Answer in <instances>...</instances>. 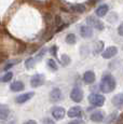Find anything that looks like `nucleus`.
Masks as SVG:
<instances>
[{"instance_id": "obj_1", "label": "nucleus", "mask_w": 123, "mask_h": 124, "mask_svg": "<svg viewBox=\"0 0 123 124\" xmlns=\"http://www.w3.org/2000/svg\"><path fill=\"white\" fill-rule=\"evenodd\" d=\"M117 86V82H115V79L112 77L109 73H106L101 77L100 83H99V90L103 93H111L113 90Z\"/></svg>"}, {"instance_id": "obj_2", "label": "nucleus", "mask_w": 123, "mask_h": 124, "mask_svg": "<svg viewBox=\"0 0 123 124\" xmlns=\"http://www.w3.org/2000/svg\"><path fill=\"white\" fill-rule=\"evenodd\" d=\"M106 101V98L104 95L101 94H96V93H93L89 96V102L94 107H101L104 106Z\"/></svg>"}, {"instance_id": "obj_3", "label": "nucleus", "mask_w": 123, "mask_h": 124, "mask_svg": "<svg viewBox=\"0 0 123 124\" xmlns=\"http://www.w3.org/2000/svg\"><path fill=\"white\" fill-rule=\"evenodd\" d=\"M86 24L97 30H103L105 28L104 23L98 17H96V16H89V17H86Z\"/></svg>"}, {"instance_id": "obj_4", "label": "nucleus", "mask_w": 123, "mask_h": 124, "mask_svg": "<svg viewBox=\"0 0 123 124\" xmlns=\"http://www.w3.org/2000/svg\"><path fill=\"white\" fill-rule=\"evenodd\" d=\"M70 98L75 102H80L83 99V91L78 86L74 87L71 90V92H70Z\"/></svg>"}, {"instance_id": "obj_5", "label": "nucleus", "mask_w": 123, "mask_h": 124, "mask_svg": "<svg viewBox=\"0 0 123 124\" xmlns=\"http://www.w3.org/2000/svg\"><path fill=\"white\" fill-rule=\"evenodd\" d=\"M44 76L41 73H36L30 78V85L31 87H39L44 83Z\"/></svg>"}, {"instance_id": "obj_6", "label": "nucleus", "mask_w": 123, "mask_h": 124, "mask_svg": "<svg viewBox=\"0 0 123 124\" xmlns=\"http://www.w3.org/2000/svg\"><path fill=\"white\" fill-rule=\"evenodd\" d=\"M51 113H52V116H53L55 120H62V119H64V116H65L66 110L63 108V107L56 106V107H53V108H52Z\"/></svg>"}, {"instance_id": "obj_7", "label": "nucleus", "mask_w": 123, "mask_h": 124, "mask_svg": "<svg viewBox=\"0 0 123 124\" xmlns=\"http://www.w3.org/2000/svg\"><path fill=\"white\" fill-rule=\"evenodd\" d=\"M118 54V47L117 46H108L107 49L104 50V52L101 53V56L105 59L112 58L113 56H115Z\"/></svg>"}, {"instance_id": "obj_8", "label": "nucleus", "mask_w": 123, "mask_h": 124, "mask_svg": "<svg viewBox=\"0 0 123 124\" xmlns=\"http://www.w3.org/2000/svg\"><path fill=\"white\" fill-rule=\"evenodd\" d=\"M62 98H63V93L58 87H55L50 92V99L52 102H58Z\"/></svg>"}, {"instance_id": "obj_9", "label": "nucleus", "mask_w": 123, "mask_h": 124, "mask_svg": "<svg viewBox=\"0 0 123 124\" xmlns=\"http://www.w3.org/2000/svg\"><path fill=\"white\" fill-rule=\"evenodd\" d=\"M35 96V93L34 92H27V93H24V94H21L16 97L15 101L17 104H25L26 101H28L29 99H31L32 97Z\"/></svg>"}, {"instance_id": "obj_10", "label": "nucleus", "mask_w": 123, "mask_h": 124, "mask_svg": "<svg viewBox=\"0 0 123 124\" xmlns=\"http://www.w3.org/2000/svg\"><path fill=\"white\" fill-rule=\"evenodd\" d=\"M80 36L84 39H87V38H91L93 36V29H92L91 26L89 25H84L80 28Z\"/></svg>"}, {"instance_id": "obj_11", "label": "nucleus", "mask_w": 123, "mask_h": 124, "mask_svg": "<svg viewBox=\"0 0 123 124\" xmlns=\"http://www.w3.org/2000/svg\"><path fill=\"white\" fill-rule=\"evenodd\" d=\"M81 114H82V108L80 106L71 107L67 112V116L69 118H79V116H81Z\"/></svg>"}, {"instance_id": "obj_12", "label": "nucleus", "mask_w": 123, "mask_h": 124, "mask_svg": "<svg viewBox=\"0 0 123 124\" xmlns=\"http://www.w3.org/2000/svg\"><path fill=\"white\" fill-rule=\"evenodd\" d=\"M111 102L115 107L117 108H122L123 107V93H120V94H117L112 97L111 99Z\"/></svg>"}, {"instance_id": "obj_13", "label": "nucleus", "mask_w": 123, "mask_h": 124, "mask_svg": "<svg viewBox=\"0 0 123 124\" xmlns=\"http://www.w3.org/2000/svg\"><path fill=\"white\" fill-rule=\"evenodd\" d=\"M95 73L92 70H87L84 72L83 75V81L86 83V84H92V83L95 82Z\"/></svg>"}, {"instance_id": "obj_14", "label": "nucleus", "mask_w": 123, "mask_h": 124, "mask_svg": "<svg viewBox=\"0 0 123 124\" xmlns=\"http://www.w3.org/2000/svg\"><path fill=\"white\" fill-rule=\"evenodd\" d=\"M108 10H109V7L108 4H100L99 7H97V9L95 10V14L98 17H104L105 15H107Z\"/></svg>"}, {"instance_id": "obj_15", "label": "nucleus", "mask_w": 123, "mask_h": 124, "mask_svg": "<svg viewBox=\"0 0 123 124\" xmlns=\"http://www.w3.org/2000/svg\"><path fill=\"white\" fill-rule=\"evenodd\" d=\"M90 119H91L92 122L100 123V122H103V121H104V113L101 112L100 110L94 111V112L90 116Z\"/></svg>"}, {"instance_id": "obj_16", "label": "nucleus", "mask_w": 123, "mask_h": 124, "mask_svg": "<svg viewBox=\"0 0 123 124\" xmlns=\"http://www.w3.org/2000/svg\"><path fill=\"white\" fill-rule=\"evenodd\" d=\"M25 89V84L22 81H14L10 84V90L12 92H21Z\"/></svg>"}, {"instance_id": "obj_17", "label": "nucleus", "mask_w": 123, "mask_h": 124, "mask_svg": "<svg viewBox=\"0 0 123 124\" xmlns=\"http://www.w3.org/2000/svg\"><path fill=\"white\" fill-rule=\"evenodd\" d=\"M10 116V109L9 107H7L6 105H1L0 106V120L4 121L9 118Z\"/></svg>"}, {"instance_id": "obj_18", "label": "nucleus", "mask_w": 123, "mask_h": 124, "mask_svg": "<svg viewBox=\"0 0 123 124\" xmlns=\"http://www.w3.org/2000/svg\"><path fill=\"white\" fill-rule=\"evenodd\" d=\"M70 9L74 12H76V13H84L86 7L82 3H76V4H72V6L70 7Z\"/></svg>"}, {"instance_id": "obj_19", "label": "nucleus", "mask_w": 123, "mask_h": 124, "mask_svg": "<svg viewBox=\"0 0 123 124\" xmlns=\"http://www.w3.org/2000/svg\"><path fill=\"white\" fill-rule=\"evenodd\" d=\"M103 53L104 52V43L101 41H97L95 43V45H94V51H93V53L95 54H99V53Z\"/></svg>"}, {"instance_id": "obj_20", "label": "nucleus", "mask_w": 123, "mask_h": 124, "mask_svg": "<svg viewBox=\"0 0 123 124\" xmlns=\"http://www.w3.org/2000/svg\"><path fill=\"white\" fill-rule=\"evenodd\" d=\"M60 63H61V65L62 66H67V65H69V63H70V58H69V56L68 55H66V54H63V55H61L60 57Z\"/></svg>"}, {"instance_id": "obj_21", "label": "nucleus", "mask_w": 123, "mask_h": 124, "mask_svg": "<svg viewBox=\"0 0 123 124\" xmlns=\"http://www.w3.org/2000/svg\"><path fill=\"white\" fill-rule=\"evenodd\" d=\"M66 43L68 44H75L76 41H77V38H76V35L75 34H68L66 36Z\"/></svg>"}, {"instance_id": "obj_22", "label": "nucleus", "mask_w": 123, "mask_h": 124, "mask_svg": "<svg viewBox=\"0 0 123 124\" xmlns=\"http://www.w3.org/2000/svg\"><path fill=\"white\" fill-rule=\"evenodd\" d=\"M13 78V72H11V71H8L7 73H4L3 76L1 77V82L6 83V82H9V81H11Z\"/></svg>"}, {"instance_id": "obj_23", "label": "nucleus", "mask_w": 123, "mask_h": 124, "mask_svg": "<svg viewBox=\"0 0 123 124\" xmlns=\"http://www.w3.org/2000/svg\"><path fill=\"white\" fill-rule=\"evenodd\" d=\"M48 67L50 68V70H53V71H56L58 69L57 64H56V62L53 58H50L48 61Z\"/></svg>"}, {"instance_id": "obj_24", "label": "nucleus", "mask_w": 123, "mask_h": 124, "mask_svg": "<svg viewBox=\"0 0 123 124\" xmlns=\"http://www.w3.org/2000/svg\"><path fill=\"white\" fill-rule=\"evenodd\" d=\"M35 58L34 57H29V58H27L25 61V67L27 68V69H31V68H34V66H35Z\"/></svg>"}, {"instance_id": "obj_25", "label": "nucleus", "mask_w": 123, "mask_h": 124, "mask_svg": "<svg viewBox=\"0 0 123 124\" xmlns=\"http://www.w3.org/2000/svg\"><path fill=\"white\" fill-rule=\"evenodd\" d=\"M117 119V112H112L108 116V118L106 119V124H111L113 121Z\"/></svg>"}, {"instance_id": "obj_26", "label": "nucleus", "mask_w": 123, "mask_h": 124, "mask_svg": "<svg viewBox=\"0 0 123 124\" xmlns=\"http://www.w3.org/2000/svg\"><path fill=\"white\" fill-rule=\"evenodd\" d=\"M16 63H18V62H9L8 64H6V65H4V67H3V71H7V72H8L9 69L12 68Z\"/></svg>"}, {"instance_id": "obj_27", "label": "nucleus", "mask_w": 123, "mask_h": 124, "mask_svg": "<svg viewBox=\"0 0 123 124\" xmlns=\"http://www.w3.org/2000/svg\"><path fill=\"white\" fill-rule=\"evenodd\" d=\"M55 25L58 26V27L63 25V18H62V16L58 15V14L57 15H55Z\"/></svg>"}, {"instance_id": "obj_28", "label": "nucleus", "mask_w": 123, "mask_h": 124, "mask_svg": "<svg viewBox=\"0 0 123 124\" xmlns=\"http://www.w3.org/2000/svg\"><path fill=\"white\" fill-rule=\"evenodd\" d=\"M50 53H51L53 56H56V53H57V46H56V45H53V46L51 47V50H50Z\"/></svg>"}, {"instance_id": "obj_29", "label": "nucleus", "mask_w": 123, "mask_h": 124, "mask_svg": "<svg viewBox=\"0 0 123 124\" xmlns=\"http://www.w3.org/2000/svg\"><path fill=\"white\" fill-rule=\"evenodd\" d=\"M118 34L123 37V22H121V24L118 26Z\"/></svg>"}, {"instance_id": "obj_30", "label": "nucleus", "mask_w": 123, "mask_h": 124, "mask_svg": "<svg viewBox=\"0 0 123 124\" xmlns=\"http://www.w3.org/2000/svg\"><path fill=\"white\" fill-rule=\"evenodd\" d=\"M42 124H54V121H52V119L46 118L42 120Z\"/></svg>"}, {"instance_id": "obj_31", "label": "nucleus", "mask_w": 123, "mask_h": 124, "mask_svg": "<svg viewBox=\"0 0 123 124\" xmlns=\"http://www.w3.org/2000/svg\"><path fill=\"white\" fill-rule=\"evenodd\" d=\"M117 124H123V113L119 116V119H118V121H117Z\"/></svg>"}, {"instance_id": "obj_32", "label": "nucleus", "mask_w": 123, "mask_h": 124, "mask_svg": "<svg viewBox=\"0 0 123 124\" xmlns=\"http://www.w3.org/2000/svg\"><path fill=\"white\" fill-rule=\"evenodd\" d=\"M23 124H38V123H37V121H35V120H28V121H26V122H24Z\"/></svg>"}, {"instance_id": "obj_33", "label": "nucleus", "mask_w": 123, "mask_h": 124, "mask_svg": "<svg viewBox=\"0 0 123 124\" xmlns=\"http://www.w3.org/2000/svg\"><path fill=\"white\" fill-rule=\"evenodd\" d=\"M67 124H81V121L80 120H75V121H70L69 123H67Z\"/></svg>"}, {"instance_id": "obj_34", "label": "nucleus", "mask_w": 123, "mask_h": 124, "mask_svg": "<svg viewBox=\"0 0 123 124\" xmlns=\"http://www.w3.org/2000/svg\"><path fill=\"white\" fill-rule=\"evenodd\" d=\"M8 124H15V122H9Z\"/></svg>"}]
</instances>
